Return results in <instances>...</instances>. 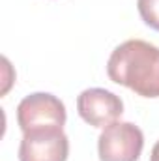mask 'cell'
Returning a JSON list of instances; mask_svg holds the SVG:
<instances>
[{
    "mask_svg": "<svg viewBox=\"0 0 159 161\" xmlns=\"http://www.w3.org/2000/svg\"><path fill=\"white\" fill-rule=\"evenodd\" d=\"M107 75L142 97H159V47L144 40H127L111 53Z\"/></svg>",
    "mask_w": 159,
    "mask_h": 161,
    "instance_id": "cell-1",
    "label": "cell"
},
{
    "mask_svg": "<svg viewBox=\"0 0 159 161\" xmlns=\"http://www.w3.org/2000/svg\"><path fill=\"white\" fill-rule=\"evenodd\" d=\"M142 148L144 135L131 122H112L97 139L99 161H139Z\"/></svg>",
    "mask_w": 159,
    "mask_h": 161,
    "instance_id": "cell-2",
    "label": "cell"
},
{
    "mask_svg": "<svg viewBox=\"0 0 159 161\" xmlns=\"http://www.w3.org/2000/svg\"><path fill=\"white\" fill-rule=\"evenodd\" d=\"M66 118L64 103L49 92L30 94L17 107V124L23 133L43 127H64Z\"/></svg>",
    "mask_w": 159,
    "mask_h": 161,
    "instance_id": "cell-3",
    "label": "cell"
},
{
    "mask_svg": "<svg viewBox=\"0 0 159 161\" xmlns=\"http://www.w3.org/2000/svg\"><path fill=\"white\" fill-rule=\"evenodd\" d=\"M69 139L62 127L25 131L19 146V161H68Z\"/></svg>",
    "mask_w": 159,
    "mask_h": 161,
    "instance_id": "cell-4",
    "label": "cell"
},
{
    "mask_svg": "<svg viewBox=\"0 0 159 161\" xmlns=\"http://www.w3.org/2000/svg\"><path fill=\"white\" fill-rule=\"evenodd\" d=\"M77 111L80 118L94 127H107L123 113V101L105 88L82 90L77 97Z\"/></svg>",
    "mask_w": 159,
    "mask_h": 161,
    "instance_id": "cell-5",
    "label": "cell"
},
{
    "mask_svg": "<svg viewBox=\"0 0 159 161\" xmlns=\"http://www.w3.org/2000/svg\"><path fill=\"white\" fill-rule=\"evenodd\" d=\"M140 19L154 30L159 32V0H137Z\"/></svg>",
    "mask_w": 159,
    "mask_h": 161,
    "instance_id": "cell-6",
    "label": "cell"
},
{
    "mask_svg": "<svg viewBox=\"0 0 159 161\" xmlns=\"http://www.w3.org/2000/svg\"><path fill=\"white\" fill-rule=\"evenodd\" d=\"M150 161H159V141L154 144L152 148V154H150Z\"/></svg>",
    "mask_w": 159,
    "mask_h": 161,
    "instance_id": "cell-7",
    "label": "cell"
}]
</instances>
